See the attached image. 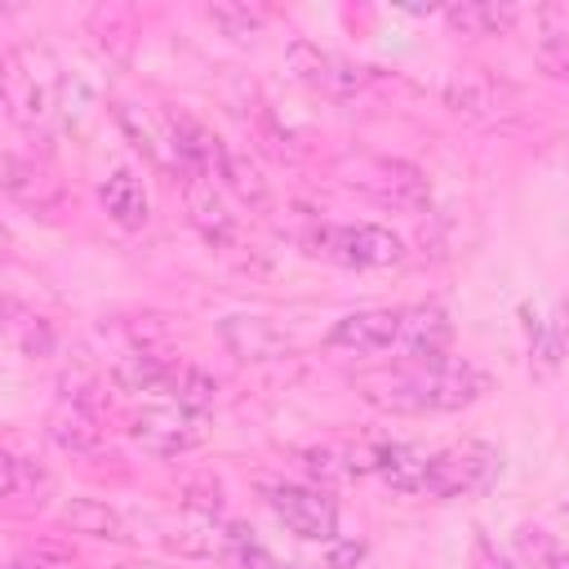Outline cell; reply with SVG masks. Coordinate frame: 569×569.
<instances>
[{
	"mask_svg": "<svg viewBox=\"0 0 569 569\" xmlns=\"http://www.w3.org/2000/svg\"><path fill=\"white\" fill-rule=\"evenodd\" d=\"M476 551H480V569H511V560H507V556H498V551H493L485 538L476 542Z\"/></svg>",
	"mask_w": 569,
	"mask_h": 569,
	"instance_id": "cell-32",
	"label": "cell"
},
{
	"mask_svg": "<svg viewBox=\"0 0 569 569\" xmlns=\"http://www.w3.org/2000/svg\"><path fill=\"white\" fill-rule=\"evenodd\" d=\"M169 373H173V360H164L156 351H124L111 365V382L120 391H138V396H164Z\"/></svg>",
	"mask_w": 569,
	"mask_h": 569,
	"instance_id": "cell-18",
	"label": "cell"
},
{
	"mask_svg": "<svg viewBox=\"0 0 569 569\" xmlns=\"http://www.w3.org/2000/svg\"><path fill=\"white\" fill-rule=\"evenodd\" d=\"M498 467H502V458L485 440H462V445H449V449H431L422 458L418 493H427V498H467V493L489 489Z\"/></svg>",
	"mask_w": 569,
	"mask_h": 569,
	"instance_id": "cell-2",
	"label": "cell"
},
{
	"mask_svg": "<svg viewBox=\"0 0 569 569\" xmlns=\"http://www.w3.org/2000/svg\"><path fill=\"white\" fill-rule=\"evenodd\" d=\"M396 338H400V307H360V311H347L342 320H333L325 342L333 351L378 356V351H391Z\"/></svg>",
	"mask_w": 569,
	"mask_h": 569,
	"instance_id": "cell-12",
	"label": "cell"
},
{
	"mask_svg": "<svg viewBox=\"0 0 569 569\" xmlns=\"http://www.w3.org/2000/svg\"><path fill=\"white\" fill-rule=\"evenodd\" d=\"M164 396L182 409H196L204 413L213 400H218V378H209L200 365H187V360H173V373H169V387Z\"/></svg>",
	"mask_w": 569,
	"mask_h": 569,
	"instance_id": "cell-22",
	"label": "cell"
},
{
	"mask_svg": "<svg viewBox=\"0 0 569 569\" xmlns=\"http://www.w3.org/2000/svg\"><path fill=\"white\" fill-rule=\"evenodd\" d=\"M222 560H227L231 569H293V565L276 560V556H271L262 542H253L249 533H240V538H236V547H231Z\"/></svg>",
	"mask_w": 569,
	"mask_h": 569,
	"instance_id": "cell-26",
	"label": "cell"
},
{
	"mask_svg": "<svg viewBox=\"0 0 569 569\" xmlns=\"http://www.w3.org/2000/svg\"><path fill=\"white\" fill-rule=\"evenodd\" d=\"M129 436L156 458H178V453H191L209 440V413H196L182 405L151 409V413H138L129 422Z\"/></svg>",
	"mask_w": 569,
	"mask_h": 569,
	"instance_id": "cell-8",
	"label": "cell"
},
{
	"mask_svg": "<svg viewBox=\"0 0 569 569\" xmlns=\"http://www.w3.org/2000/svg\"><path fill=\"white\" fill-rule=\"evenodd\" d=\"M218 182L240 200V204H249V209H267L271 204V187H267V178H262V169L244 156V151H222V169H218Z\"/></svg>",
	"mask_w": 569,
	"mask_h": 569,
	"instance_id": "cell-21",
	"label": "cell"
},
{
	"mask_svg": "<svg viewBox=\"0 0 569 569\" xmlns=\"http://www.w3.org/2000/svg\"><path fill=\"white\" fill-rule=\"evenodd\" d=\"M9 329L22 338V351H27V356H44V351L53 347V333H49V325H44L40 316H27V325H22V320H9Z\"/></svg>",
	"mask_w": 569,
	"mask_h": 569,
	"instance_id": "cell-29",
	"label": "cell"
},
{
	"mask_svg": "<svg viewBox=\"0 0 569 569\" xmlns=\"http://www.w3.org/2000/svg\"><path fill=\"white\" fill-rule=\"evenodd\" d=\"M516 551L525 556L529 569H569V542H560L556 533H547L538 525L516 529Z\"/></svg>",
	"mask_w": 569,
	"mask_h": 569,
	"instance_id": "cell-23",
	"label": "cell"
},
{
	"mask_svg": "<svg viewBox=\"0 0 569 569\" xmlns=\"http://www.w3.org/2000/svg\"><path fill=\"white\" fill-rule=\"evenodd\" d=\"M440 18L458 36H507L520 22V9H511V4H449V9H440Z\"/></svg>",
	"mask_w": 569,
	"mask_h": 569,
	"instance_id": "cell-20",
	"label": "cell"
},
{
	"mask_svg": "<svg viewBox=\"0 0 569 569\" xmlns=\"http://www.w3.org/2000/svg\"><path fill=\"white\" fill-rule=\"evenodd\" d=\"M365 556V542H329V556H325V569H356Z\"/></svg>",
	"mask_w": 569,
	"mask_h": 569,
	"instance_id": "cell-31",
	"label": "cell"
},
{
	"mask_svg": "<svg viewBox=\"0 0 569 569\" xmlns=\"http://www.w3.org/2000/svg\"><path fill=\"white\" fill-rule=\"evenodd\" d=\"M284 67L293 71L298 84H307V89H316L325 98H351V93L369 89V80H373L369 67H360V62L333 53V49H320L311 40H289Z\"/></svg>",
	"mask_w": 569,
	"mask_h": 569,
	"instance_id": "cell-7",
	"label": "cell"
},
{
	"mask_svg": "<svg viewBox=\"0 0 569 569\" xmlns=\"http://www.w3.org/2000/svg\"><path fill=\"white\" fill-rule=\"evenodd\" d=\"M182 200H187L191 227H196L213 249H222V244L236 240V218L227 213V204H222V196H218V187H213L209 178H187V182H182Z\"/></svg>",
	"mask_w": 569,
	"mask_h": 569,
	"instance_id": "cell-15",
	"label": "cell"
},
{
	"mask_svg": "<svg viewBox=\"0 0 569 569\" xmlns=\"http://www.w3.org/2000/svg\"><path fill=\"white\" fill-rule=\"evenodd\" d=\"M360 196H369L373 204L382 209H400V213H418L431 204V187L422 178L418 164L409 160H396V156H360L351 164V178H347Z\"/></svg>",
	"mask_w": 569,
	"mask_h": 569,
	"instance_id": "cell-4",
	"label": "cell"
},
{
	"mask_svg": "<svg viewBox=\"0 0 569 569\" xmlns=\"http://www.w3.org/2000/svg\"><path fill=\"white\" fill-rule=\"evenodd\" d=\"M4 191H9V200H18V204H27V209H49L53 200H58V187H53V178L36 164V160H22V156H4Z\"/></svg>",
	"mask_w": 569,
	"mask_h": 569,
	"instance_id": "cell-19",
	"label": "cell"
},
{
	"mask_svg": "<svg viewBox=\"0 0 569 569\" xmlns=\"http://www.w3.org/2000/svg\"><path fill=\"white\" fill-rule=\"evenodd\" d=\"M62 525L71 529V533H89V538H102V542H129L133 533H129V525H124V516L111 507V502H102V498H67V507H62Z\"/></svg>",
	"mask_w": 569,
	"mask_h": 569,
	"instance_id": "cell-17",
	"label": "cell"
},
{
	"mask_svg": "<svg viewBox=\"0 0 569 569\" xmlns=\"http://www.w3.org/2000/svg\"><path fill=\"white\" fill-rule=\"evenodd\" d=\"M489 373L471 360H427V365H396L387 373H369L360 378V400L382 409V413H458L467 405H476L480 396H489Z\"/></svg>",
	"mask_w": 569,
	"mask_h": 569,
	"instance_id": "cell-1",
	"label": "cell"
},
{
	"mask_svg": "<svg viewBox=\"0 0 569 569\" xmlns=\"http://www.w3.org/2000/svg\"><path fill=\"white\" fill-rule=\"evenodd\" d=\"M311 253L338 262V267H396L405 258V240L382 222H338L320 227L311 240Z\"/></svg>",
	"mask_w": 569,
	"mask_h": 569,
	"instance_id": "cell-5",
	"label": "cell"
},
{
	"mask_svg": "<svg viewBox=\"0 0 569 569\" xmlns=\"http://www.w3.org/2000/svg\"><path fill=\"white\" fill-rule=\"evenodd\" d=\"M445 102H449L453 111H467V116H493V111H502V84L493 89L489 80L462 76V80L445 84Z\"/></svg>",
	"mask_w": 569,
	"mask_h": 569,
	"instance_id": "cell-24",
	"label": "cell"
},
{
	"mask_svg": "<svg viewBox=\"0 0 569 569\" xmlns=\"http://www.w3.org/2000/svg\"><path fill=\"white\" fill-rule=\"evenodd\" d=\"M538 67H542L551 80H569V40L538 44Z\"/></svg>",
	"mask_w": 569,
	"mask_h": 569,
	"instance_id": "cell-30",
	"label": "cell"
},
{
	"mask_svg": "<svg viewBox=\"0 0 569 569\" xmlns=\"http://www.w3.org/2000/svg\"><path fill=\"white\" fill-rule=\"evenodd\" d=\"M262 502L302 542H333L338 538V502L325 489H316V485L262 480Z\"/></svg>",
	"mask_w": 569,
	"mask_h": 569,
	"instance_id": "cell-3",
	"label": "cell"
},
{
	"mask_svg": "<svg viewBox=\"0 0 569 569\" xmlns=\"http://www.w3.org/2000/svg\"><path fill=\"white\" fill-rule=\"evenodd\" d=\"M218 338L222 347L244 360V365H271V360H284L293 356V338L267 320V316H249V311H236V316H222L218 320Z\"/></svg>",
	"mask_w": 569,
	"mask_h": 569,
	"instance_id": "cell-10",
	"label": "cell"
},
{
	"mask_svg": "<svg viewBox=\"0 0 569 569\" xmlns=\"http://www.w3.org/2000/svg\"><path fill=\"white\" fill-rule=\"evenodd\" d=\"M182 502H187L196 516H218V511H222V485H218L213 476L182 480Z\"/></svg>",
	"mask_w": 569,
	"mask_h": 569,
	"instance_id": "cell-27",
	"label": "cell"
},
{
	"mask_svg": "<svg viewBox=\"0 0 569 569\" xmlns=\"http://www.w3.org/2000/svg\"><path fill=\"white\" fill-rule=\"evenodd\" d=\"M44 431L49 440L62 449V453H76V458H89L102 449V418L98 409L89 405H71V400H58L44 418Z\"/></svg>",
	"mask_w": 569,
	"mask_h": 569,
	"instance_id": "cell-14",
	"label": "cell"
},
{
	"mask_svg": "<svg viewBox=\"0 0 569 569\" xmlns=\"http://www.w3.org/2000/svg\"><path fill=\"white\" fill-rule=\"evenodd\" d=\"M76 565V556L62 547V542H31L18 560H13V569H71Z\"/></svg>",
	"mask_w": 569,
	"mask_h": 569,
	"instance_id": "cell-28",
	"label": "cell"
},
{
	"mask_svg": "<svg viewBox=\"0 0 569 569\" xmlns=\"http://www.w3.org/2000/svg\"><path fill=\"white\" fill-rule=\"evenodd\" d=\"M0 98H4V111L18 129H36L49 116L53 76L36 71V49L31 44L4 49V58H0Z\"/></svg>",
	"mask_w": 569,
	"mask_h": 569,
	"instance_id": "cell-6",
	"label": "cell"
},
{
	"mask_svg": "<svg viewBox=\"0 0 569 569\" xmlns=\"http://www.w3.org/2000/svg\"><path fill=\"white\" fill-rule=\"evenodd\" d=\"M0 489H4V507L9 511H40L53 498V476L36 458H27L18 449H4V458H0Z\"/></svg>",
	"mask_w": 569,
	"mask_h": 569,
	"instance_id": "cell-13",
	"label": "cell"
},
{
	"mask_svg": "<svg viewBox=\"0 0 569 569\" xmlns=\"http://www.w3.org/2000/svg\"><path fill=\"white\" fill-rule=\"evenodd\" d=\"M111 111H116V124L124 129V138L133 142V151H142V160H147L156 173L187 182V164H182V156H178V147H173V133H169L164 111H151V107H142V102H116Z\"/></svg>",
	"mask_w": 569,
	"mask_h": 569,
	"instance_id": "cell-9",
	"label": "cell"
},
{
	"mask_svg": "<svg viewBox=\"0 0 569 569\" xmlns=\"http://www.w3.org/2000/svg\"><path fill=\"white\" fill-rule=\"evenodd\" d=\"M204 13H209V22H213L222 36H231V40H249V36L262 31V13L249 9V4H231V0H222V4H209Z\"/></svg>",
	"mask_w": 569,
	"mask_h": 569,
	"instance_id": "cell-25",
	"label": "cell"
},
{
	"mask_svg": "<svg viewBox=\"0 0 569 569\" xmlns=\"http://www.w3.org/2000/svg\"><path fill=\"white\" fill-rule=\"evenodd\" d=\"M453 347V320L440 302H413L400 307V338L396 351H405L409 365H427V360H445Z\"/></svg>",
	"mask_w": 569,
	"mask_h": 569,
	"instance_id": "cell-11",
	"label": "cell"
},
{
	"mask_svg": "<svg viewBox=\"0 0 569 569\" xmlns=\"http://www.w3.org/2000/svg\"><path fill=\"white\" fill-rule=\"evenodd\" d=\"M98 200H102L107 218H111L116 227H124V231H142V227H147V218H151L147 187H142V178H138L133 169H116L111 178H102Z\"/></svg>",
	"mask_w": 569,
	"mask_h": 569,
	"instance_id": "cell-16",
	"label": "cell"
}]
</instances>
